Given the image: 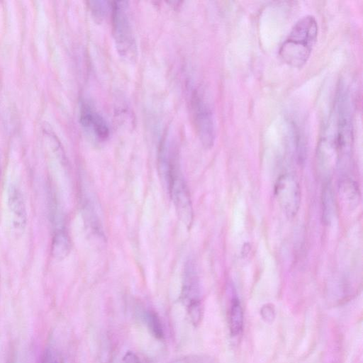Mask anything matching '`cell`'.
Wrapping results in <instances>:
<instances>
[{"label":"cell","mask_w":363,"mask_h":363,"mask_svg":"<svg viewBox=\"0 0 363 363\" xmlns=\"http://www.w3.org/2000/svg\"><path fill=\"white\" fill-rule=\"evenodd\" d=\"M159 157L177 214L189 228L193 220V209L189 189L179 167L176 146L164 138L161 143Z\"/></svg>","instance_id":"6da1fadb"},{"label":"cell","mask_w":363,"mask_h":363,"mask_svg":"<svg viewBox=\"0 0 363 363\" xmlns=\"http://www.w3.org/2000/svg\"><path fill=\"white\" fill-rule=\"evenodd\" d=\"M318 23L314 16L306 15L298 19L281 44L279 55L288 65L302 67L308 61L316 43Z\"/></svg>","instance_id":"7a4b0ae2"},{"label":"cell","mask_w":363,"mask_h":363,"mask_svg":"<svg viewBox=\"0 0 363 363\" xmlns=\"http://www.w3.org/2000/svg\"><path fill=\"white\" fill-rule=\"evenodd\" d=\"M112 34L116 48L125 60L134 62L138 48L127 1L111 2Z\"/></svg>","instance_id":"3957f363"},{"label":"cell","mask_w":363,"mask_h":363,"mask_svg":"<svg viewBox=\"0 0 363 363\" xmlns=\"http://www.w3.org/2000/svg\"><path fill=\"white\" fill-rule=\"evenodd\" d=\"M190 109L196 133L207 149L211 148L215 141V125L211 110L202 96L194 90L190 99Z\"/></svg>","instance_id":"277c9868"},{"label":"cell","mask_w":363,"mask_h":363,"mask_svg":"<svg viewBox=\"0 0 363 363\" xmlns=\"http://www.w3.org/2000/svg\"><path fill=\"white\" fill-rule=\"evenodd\" d=\"M274 194L286 216H296L301 202V189L296 177L290 174L280 176L275 184Z\"/></svg>","instance_id":"5b68a950"},{"label":"cell","mask_w":363,"mask_h":363,"mask_svg":"<svg viewBox=\"0 0 363 363\" xmlns=\"http://www.w3.org/2000/svg\"><path fill=\"white\" fill-rule=\"evenodd\" d=\"M7 206L11 230L15 236H21L27 225L28 213L23 193L16 184H11L8 188Z\"/></svg>","instance_id":"8992f818"},{"label":"cell","mask_w":363,"mask_h":363,"mask_svg":"<svg viewBox=\"0 0 363 363\" xmlns=\"http://www.w3.org/2000/svg\"><path fill=\"white\" fill-rule=\"evenodd\" d=\"M182 300L187 310L202 306L199 279L195 264L191 260L184 266Z\"/></svg>","instance_id":"52a82bcc"},{"label":"cell","mask_w":363,"mask_h":363,"mask_svg":"<svg viewBox=\"0 0 363 363\" xmlns=\"http://www.w3.org/2000/svg\"><path fill=\"white\" fill-rule=\"evenodd\" d=\"M80 121L82 125L100 140H106L110 134L108 125L105 119L89 104H84L81 108Z\"/></svg>","instance_id":"ba28073f"},{"label":"cell","mask_w":363,"mask_h":363,"mask_svg":"<svg viewBox=\"0 0 363 363\" xmlns=\"http://www.w3.org/2000/svg\"><path fill=\"white\" fill-rule=\"evenodd\" d=\"M71 240L64 227L55 228L51 243V255L58 261L65 259L71 250Z\"/></svg>","instance_id":"9c48e42d"},{"label":"cell","mask_w":363,"mask_h":363,"mask_svg":"<svg viewBox=\"0 0 363 363\" xmlns=\"http://www.w3.org/2000/svg\"><path fill=\"white\" fill-rule=\"evenodd\" d=\"M340 197L347 208H355L359 201V191L357 184L350 178L342 179L339 184Z\"/></svg>","instance_id":"30bf717a"},{"label":"cell","mask_w":363,"mask_h":363,"mask_svg":"<svg viewBox=\"0 0 363 363\" xmlns=\"http://www.w3.org/2000/svg\"><path fill=\"white\" fill-rule=\"evenodd\" d=\"M229 328L233 336L238 335L243 328V311L238 298L232 300L229 311Z\"/></svg>","instance_id":"8fae6325"},{"label":"cell","mask_w":363,"mask_h":363,"mask_svg":"<svg viewBox=\"0 0 363 363\" xmlns=\"http://www.w3.org/2000/svg\"><path fill=\"white\" fill-rule=\"evenodd\" d=\"M145 320L152 335L158 340L162 339L164 337L163 327L157 313L150 310L147 311L145 313Z\"/></svg>","instance_id":"7c38bea8"},{"label":"cell","mask_w":363,"mask_h":363,"mask_svg":"<svg viewBox=\"0 0 363 363\" xmlns=\"http://www.w3.org/2000/svg\"><path fill=\"white\" fill-rule=\"evenodd\" d=\"M89 4L92 16L97 22H101L111 11V2L108 1H91Z\"/></svg>","instance_id":"4fadbf2b"},{"label":"cell","mask_w":363,"mask_h":363,"mask_svg":"<svg viewBox=\"0 0 363 363\" xmlns=\"http://www.w3.org/2000/svg\"><path fill=\"white\" fill-rule=\"evenodd\" d=\"M333 199L331 188L328 186H326L324 188L323 193V217L325 220H328L332 214V211L333 209Z\"/></svg>","instance_id":"5bb4252c"},{"label":"cell","mask_w":363,"mask_h":363,"mask_svg":"<svg viewBox=\"0 0 363 363\" xmlns=\"http://www.w3.org/2000/svg\"><path fill=\"white\" fill-rule=\"evenodd\" d=\"M260 315L266 323H272L275 317L274 306L270 303L264 305L260 310Z\"/></svg>","instance_id":"9a60e30c"},{"label":"cell","mask_w":363,"mask_h":363,"mask_svg":"<svg viewBox=\"0 0 363 363\" xmlns=\"http://www.w3.org/2000/svg\"><path fill=\"white\" fill-rule=\"evenodd\" d=\"M40 363H61V362L52 349H48L45 351Z\"/></svg>","instance_id":"2e32d148"},{"label":"cell","mask_w":363,"mask_h":363,"mask_svg":"<svg viewBox=\"0 0 363 363\" xmlns=\"http://www.w3.org/2000/svg\"><path fill=\"white\" fill-rule=\"evenodd\" d=\"M169 363H208V362L201 357L189 356L181 357Z\"/></svg>","instance_id":"e0dca14e"},{"label":"cell","mask_w":363,"mask_h":363,"mask_svg":"<svg viewBox=\"0 0 363 363\" xmlns=\"http://www.w3.org/2000/svg\"><path fill=\"white\" fill-rule=\"evenodd\" d=\"M124 363H142L136 354L131 351H128L123 358Z\"/></svg>","instance_id":"ac0fdd59"},{"label":"cell","mask_w":363,"mask_h":363,"mask_svg":"<svg viewBox=\"0 0 363 363\" xmlns=\"http://www.w3.org/2000/svg\"><path fill=\"white\" fill-rule=\"evenodd\" d=\"M13 363H26L24 360H21V359H16Z\"/></svg>","instance_id":"d6986e66"}]
</instances>
